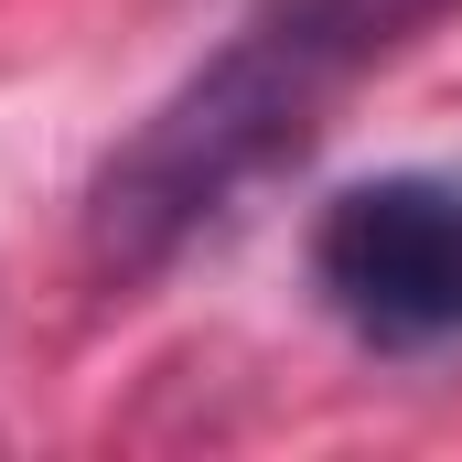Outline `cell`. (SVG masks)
Returning <instances> with one entry per match:
<instances>
[{
    "label": "cell",
    "instance_id": "1",
    "mask_svg": "<svg viewBox=\"0 0 462 462\" xmlns=\"http://www.w3.org/2000/svg\"><path fill=\"white\" fill-rule=\"evenodd\" d=\"M441 11H462V0H258L97 162V183H87V258L108 280H140L172 247H194L258 172L312 151L323 118L387 54H409Z\"/></svg>",
    "mask_w": 462,
    "mask_h": 462
},
{
    "label": "cell",
    "instance_id": "2",
    "mask_svg": "<svg viewBox=\"0 0 462 462\" xmlns=\"http://www.w3.org/2000/svg\"><path fill=\"white\" fill-rule=\"evenodd\" d=\"M312 280L376 355L462 345V183L452 172L345 183L312 226Z\"/></svg>",
    "mask_w": 462,
    "mask_h": 462
}]
</instances>
